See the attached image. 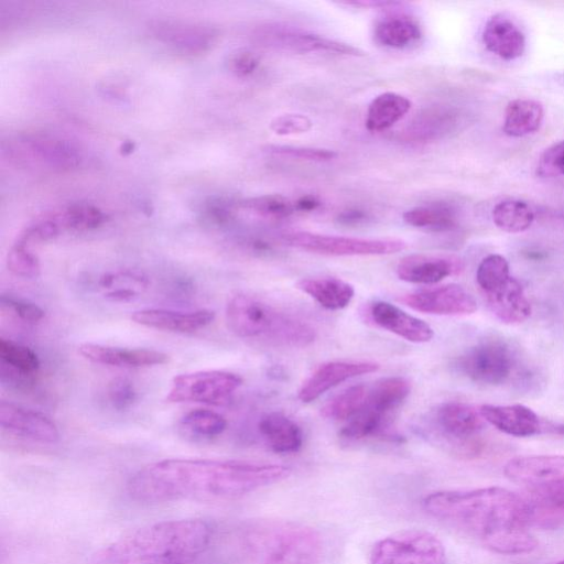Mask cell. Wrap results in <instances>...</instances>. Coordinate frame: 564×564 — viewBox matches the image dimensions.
Returning a JSON list of instances; mask_svg holds the SVG:
<instances>
[{
    "label": "cell",
    "instance_id": "cell-12",
    "mask_svg": "<svg viewBox=\"0 0 564 564\" xmlns=\"http://www.w3.org/2000/svg\"><path fill=\"white\" fill-rule=\"evenodd\" d=\"M254 37L264 46L295 53H335L364 56L365 52L351 44L283 23H267L254 31Z\"/></svg>",
    "mask_w": 564,
    "mask_h": 564
},
{
    "label": "cell",
    "instance_id": "cell-10",
    "mask_svg": "<svg viewBox=\"0 0 564 564\" xmlns=\"http://www.w3.org/2000/svg\"><path fill=\"white\" fill-rule=\"evenodd\" d=\"M283 241L293 248L324 256H384L405 249L401 239H366L344 236L294 231L283 236Z\"/></svg>",
    "mask_w": 564,
    "mask_h": 564
},
{
    "label": "cell",
    "instance_id": "cell-9",
    "mask_svg": "<svg viewBox=\"0 0 564 564\" xmlns=\"http://www.w3.org/2000/svg\"><path fill=\"white\" fill-rule=\"evenodd\" d=\"M441 540L425 530H404L378 541L370 564H445Z\"/></svg>",
    "mask_w": 564,
    "mask_h": 564
},
{
    "label": "cell",
    "instance_id": "cell-6",
    "mask_svg": "<svg viewBox=\"0 0 564 564\" xmlns=\"http://www.w3.org/2000/svg\"><path fill=\"white\" fill-rule=\"evenodd\" d=\"M505 475L524 486L531 502L547 516L564 517V456L533 455L510 459Z\"/></svg>",
    "mask_w": 564,
    "mask_h": 564
},
{
    "label": "cell",
    "instance_id": "cell-37",
    "mask_svg": "<svg viewBox=\"0 0 564 564\" xmlns=\"http://www.w3.org/2000/svg\"><path fill=\"white\" fill-rule=\"evenodd\" d=\"M236 205L237 208L250 210L267 218L283 219L296 213L294 200L280 194L250 197L237 202Z\"/></svg>",
    "mask_w": 564,
    "mask_h": 564
},
{
    "label": "cell",
    "instance_id": "cell-45",
    "mask_svg": "<svg viewBox=\"0 0 564 564\" xmlns=\"http://www.w3.org/2000/svg\"><path fill=\"white\" fill-rule=\"evenodd\" d=\"M2 306L11 310L20 319L24 322L35 323L44 317V311L36 304L15 300L13 297L1 296Z\"/></svg>",
    "mask_w": 564,
    "mask_h": 564
},
{
    "label": "cell",
    "instance_id": "cell-44",
    "mask_svg": "<svg viewBox=\"0 0 564 564\" xmlns=\"http://www.w3.org/2000/svg\"><path fill=\"white\" fill-rule=\"evenodd\" d=\"M108 398L115 409L126 410L135 401L137 391L131 381L124 378H117L109 384Z\"/></svg>",
    "mask_w": 564,
    "mask_h": 564
},
{
    "label": "cell",
    "instance_id": "cell-25",
    "mask_svg": "<svg viewBox=\"0 0 564 564\" xmlns=\"http://www.w3.org/2000/svg\"><path fill=\"white\" fill-rule=\"evenodd\" d=\"M482 296L489 311L506 324H520L531 315V304L524 290L512 276Z\"/></svg>",
    "mask_w": 564,
    "mask_h": 564
},
{
    "label": "cell",
    "instance_id": "cell-11",
    "mask_svg": "<svg viewBox=\"0 0 564 564\" xmlns=\"http://www.w3.org/2000/svg\"><path fill=\"white\" fill-rule=\"evenodd\" d=\"M242 379L229 371L202 370L175 376L166 395L171 403L221 404L241 386Z\"/></svg>",
    "mask_w": 564,
    "mask_h": 564
},
{
    "label": "cell",
    "instance_id": "cell-5",
    "mask_svg": "<svg viewBox=\"0 0 564 564\" xmlns=\"http://www.w3.org/2000/svg\"><path fill=\"white\" fill-rule=\"evenodd\" d=\"M251 550L259 564H319V534L302 523L269 521L250 535Z\"/></svg>",
    "mask_w": 564,
    "mask_h": 564
},
{
    "label": "cell",
    "instance_id": "cell-42",
    "mask_svg": "<svg viewBox=\"0 0 564 564\" xmlns=\"http://www.w3.org/2000/svg\"><path fill=\"white\" fill-rule=\"evenodd\" d=\"M536 175L540 177L564 176V140L543 151L536 164Z\"/></svg>",
    "mask_w": 564,
    "mask_h": 564
},
{
    "label": "cell",
    "instance_id": "cell-19",
    "mask_svg": "<svg viewBox=\"0 0 564 564\" xmlns=\"http://www.w3.org/2000/svg\"><path fill=\"white\" fill-rule=\"evenodd\" d=\"M463 122L462 113L451 106H431L419 113L400 133L409 142H431L455 132Z\"/></svg>",
    "mask_w": 564,
    "mask_h": 564
},
{
    "label": "cell",
    "instance_id": "cell-35",
    "mask_svg": "<svg viewBox=\"0 0 564 564\" xmlns=\"http://www.w3.org/2000/svg\"><path fill=\"white\" fill-rule=\"evenodd\" d=\"M227 426L226 419L212 410L196 409L180 420L181 430L195 438H213L220 435Z\"/></svg>",
    "mask_w": 564,
    "mask_h": 564
},
{
    "label": "cell",
    "instance_id": "cell-47",
    "mask_svg": "<svg viewBox=\"0 0 564 564\" xmlns=\"http://www.w3.org/2000/svg\"><path fill=\"white\" fill-rule=\"evenodd\" d=\"M371 216L368 212L359 208H348L337 216V221L344 226H359L370 221Z\"/></svg>",
    "mask_w": 564,
    "mask_h": 564
},
{
    "label": "cell",
    "instance_id": "cell-50",
    "mask_svg": "<svg viewBox=\"0 0 564 564\" xmlns=\"http://www.w3.org/2000/svg\"><path fill=\"white\" fill-rule=\"evenodd\" d=\"M344 4H347V6H352V7H359V8H383V9H387V8H390V7H395L398 4H400L399 2H395V1H386V0H354V1H344L341 2Z\"/></svg>",
    "mask_w": 564,
    "mask_h": 564
},
{
    "label": "cell",
    "instance_id": "cell-2",
    "mask_svg": "<svg viewBox=\"0 0 564 564\" xmlns=\"http://www.w3.org/2000/svg\"><path fill=\"white\" fill-rule=\"evenodd\" d=\"M423 507L432 517L478 538L494 552L531 521L529 501L501 487L435 491L423 499Z\"/></svg>",
    "mask_w": 564,
    "mask_h": 564
},
{
    "label": "cell",
    "instance_id": "cell-36",
    "mask_svg": "<svg viewBox=\"0 0 564 564\" xmlns=\"http://www.w3.org/2000/svg\"><path fill=\"white\" fill-rule=\"evenodd\" d=\"M61 230H91L105 221V215L97 207L85 204L67 206L51 214Z\"/></svg>",
    "mask_w": 564,
    "mask_h": 564
},
{
    "label": "cell",
    "instance_id": "cell-40",
    "mask_svg": "<svg viewBox=\"0 0 564 564\" xmlns=\"http://www.w3.org/2000/svg\"><path fill=\"white\" fill-rule=\"evenodd\" d=\"M7 267L15 275L21 278H36L41 273L37 257L29 250V247L14 242L7 257Z\"/></svg>",
    "mask_w": 564,
    "mask_h": 564
},
{
    "label": "cell",
    "instance_id": "cell-13",
    "mask_svg": "<svg viewBox=\"0 0 564 564\" xmlns=\"http://www.w3.org/2000/svg\"><path fill=\"white\" fill-rule=\"evenodd\" d=\"M436 423L458 454L475 457L485 451V420L479 409L458 401L445 402L436 411Z\"/></svg>",
    "mask_w": 564,
    "mask_h": 564
},
{
    "label": "cell",
    "instance_id": "cell-34",
    "mask_svg": "<svg viewBox=\"0 0 564 564\" xmlns=\"http://www.w3.org/2000/svg\"><path fill=\"white\" fill-rule=\"evenodd\" d=\"M491 217L500 230L518 234L531 227L534 221V212L521 199H506L492 208Z\"/></svg>",
    "mask_w": 564,
    "mask_h": 564
},
{
    "label": "cell",
    "instance_id": "cell-49",
    "mask_svg": "<svg viewBox=\"0 0 564 564\" xmlns=\"http://www.w3.org/2000/svg\"><path fill=\"white\" fill-rule=\"evenodd\" d=\"M106 297L113 302H127L138 296V292L132 288H117L105 294Z\"/></svg>",
    "mask_w": 564,
    "mask_h": 564
},
{
    "label": "cell",
    "instance_id": "cell-18",
    "mask_svg": "<svg viewBox=\"0 0 564 564\" xmlns=\"http://www.w3.org/2000/svg\"><path fill=\"white\" fill-rule=\"evenodd\" d=\"M0 425L34 442L53 444L59 440L58 429L48 416L12 402H0Z\"/></svg>",
    "mask_w": 564,
    "mask_h": 564
},
{
    "label": "cell",
    "instance_id": "cell-32",
    "mask_svg": "<svg viewBox=\"0 0 564 564\" xmlns=\"http://www.w3.org/2000/svg\"><path fill=\"white\" fill-rule=\"evenodd\" d=\"M411 384L402 377H389L376 382L369 390L365 408L389 417L410 394Z\"/></svg>",
    "mask_w": 564,
    "mask_h": 564
},
{
    "label": "cell",
    "instance_id": "cell-43",
    "mask_svg": "<svg viewBox=\"0 0 564 564\" xmlns=\"http://www.w3.org/2000/svg\"><path fill=\"white\" fill-rule=\"evenodd\" d=\"M311 119L302 113H284L275 117L270 128L280 135L303 133L312 128Z\"/></svg>",
    "mask_w": 564,
    "mask_h": 564
},
{
    "label": "cell",
    "instance_id": "cell-16",
    "mask_svg": "<svg viewBox=\"0 0 564 564\" xmlns=\"http://www.w3.org/2000/svg\"><path fill=\"white\" fill-rule=\"evenodd\" d=\"M380 365L369 360H337L318 366L302 383L297 397L310 403L337 384L361 375L376 372Z\"/></svg>",
    "mask_w": 564,
    "mask_h": 564
},
{
    "label": "cell",
    "instance_id": "cell-52",
    "mask_svg": "<svg viewBox=\"0 0 564 564\" xmlns=\"http://www.w3.org/2000/svg\"><path fill=\"white\" fill-rule=\"evenodd\" d=\"M556 564H564V560H562L561 562L556 563Z\"/></svg>",
    "mask_w": 564,
    "mask_h": 564
},
{
    "label": "cell",
    "instance_id": "cell-22",
    "mask_svg": "<svg viewBox=\"0 0 564 564\" xmlns=\"http://www.w3.org/2000/svg\"><path fill=\"white\" fill-rule=\"evenodd\" d=\"M463 268L462 261L455 257L416 253L398 262L397 275L409 283L434 284L460 273Z\"/></svg>",
    "mask_w": 564,
    "mask_h": 564
},
{
    "label": "cell",
    "instance_id": "cell-24",
    "mask_svg": "<svg viewBox=\"0 0 564 564\" xmlns=\"http://www.w3.org/2000/svg\"><path fill=\"white\" fill-rule=\"evenodd\" d=\"M481 40L490 53L505 61L521 57L525 51V35L509 17L497 13L485 23Z\"/></svg>",
    "mask_w": 564,
    "mask_h": 564
},
{
    "label": "cell",
    "instance_id": "cell-29",
    "mask_svg": "<svg viewBox=\"0 0 564 564\" xmlns=\"http://www.w3.org/2000/svg\"><path fill=\"white\" fill-rule=\"evenodd\" d=\"M543 119L544 108L540 101L516 98L505 109L502 130L512 138L530 135L541 128Z\"/></svg>",
    "mask_w": 564,
    "mask_h": 564
},
{
    "label": "cell",
    "instance_id": "cell-17",
    "mask_svg": "<svg viewBox=\"0 0 564 564\" xmlns=\"http://www.w3.org/2000/svg\"><path fill=\"white\" fill-rule=\"evenodd\" d=\"M152 36L169 47L184 54H200L213 45L216 33L203 24L160 20L150 25Z\"/></svg>",
    "mask_w": 564,
    "mask_h": 564
},
{
    "label": "cell",
    "instance_id": "cell-30",
    "mask_svg": "<svg viewBox=\"0 0 564 564\" xmlns=\"http://www.w3.org/2000/svg\"><path fill=\"white\" fill-rule=\"evenodd\" d=\"M411 106V100L401 94L382 93L369 104L365 126L371 132L384 131L400 121L409 112Z\"/></svg>",
    "mask_w": 564,
    "mask_h": 564
},
{
    "label": "cell",
    "instance_id": "cell-23",
    "mask_svg": "<svg viewBox=\"0 0 564 564\" xmlns=\"http://www.w3.org/2000/svg\"><path fill=\"white\" fill-rule=\"evenodd\" d=\"M369 315L380 328L412 343H427L434 336L433 328L427 323L388 302L372 303Z\"/></svg>",
    "mask_w": 564,
    "mask_h": 564
},
{
    "label": "cell",
    "instance_id": "cell-26",
    "mask_svg": "<svg viewBox=\"0 0 564 564\" xmlns=\"http://www.w3.org/2000/svg\"><path fill=\"white\" fill-rule=\"evenodd\" d=\"M372 35L375 41L383 47L402 50L421 40L422 29L410 14L390 12L376 20Z\"/></svg>",
    "mask_w": 564,
    "mask_h": 564
},
{
    "label": "cell",
    "instance_id": "cell-21",
    "mask_svg": "<svg viewBox=\"0 0 564 564\" xmlns=\"http://www.w3.org/2000/svg\"><path fill=\"white\" fill-rule=\"evenodd\" d=\"M79 354L87 360L111 367L144 368L166 364L169 355L144 348H119L108 345L84 343L78 347Z\"/></svg>",
    "mask_w": 564,
    "mask_h": 564
},
{
    "label": "cell",
    "instance_id": "cell-27",
    "mask_svg": "<svg viewBox=\"0 0 564 564\" xmlns=\"http://www.w3.org/2000/svg\"><path fill=\"white\" fill-rule=\"evenodd\" d=\"M258 427L268 446L275 453H295L302 447L303 433L301 427L283 413L271 412L265 414L260 420Z\"/></svg>",
    "mask_w": 564,
    "mask_h": 564
},
{
    "label": "cell",
    "instance_id": "cell-28",
    "mask_svg": "<svg viewBox=\"0 0 564 564\" xmlns=\"http://www.w3.org/2000/svg\"><path fill=\"white\" fill-rule=\"evenodd\" d=\"M296 288L330 311L345 308L355 295V289L350 283L335 276L301 279Z\"/></svg>",
    "mask_w": 564,
    "mask_h": 564
},
{
    "label": "cell",
    "instance_id": "cell-1",
    "mask_svg": "<svg viewBox=\"0 0 564 564\" xmlns=\"http://www.w3.org/2000/svg\"><path fill=\"white\" fill-rule=\"evenodd\" d=\"M284 465L241 460L170 458L149 464L131 476L127 491L144 503L228 499L282 481Z\"/></svg>",
    "mask_w": 564,
    "mask_h": 564
},
{
    "label": "cell",
    "instance_id": "cell-4",
    "mask_svg": "<svg viewBox=\"0 0 564 564\" xmlns=\"http://www.w3.org/2000/svg\"><path fill=\"white\" fill-rule=\"evenodd\" d=\"M225 316L229 329L245 339L274 346L305 347L316 337L314 328L306 322L246 293L229 299Z\"/></svg>",
    "mask_w": 564,
    "mask_h": 564
},
{
    "label": "cell",
    "instance_id": "cell-39",
    "mask_svg": "<svg viewBox=\"0 0 564 564\" xmlns=\"http://www.w3.org/2000/svg\"><path fill=\"white\" fill-rule=\"evenodd\" d=\"M509 263L501 254L485 257L476 271V281L482 293L490 292L510 278Z\"/></svg>",
    "mask_w": 564,
    "mask_h": 564
},
{
    "label": "cell",
    "instance_id": "cell-48",
    "mask_svg": "<svg viewBox=\"0 0 564 564\" xmlns=\"http://www.w3.org/2000/svg\"><path fill=\"white\" fill-rule=\"evenodd\" d=\"M296 213H312L322 206L319 198L312 194L302 195L294 200Z\"/></svg>",
    "mask_w": 564,
    "mask_h": 564
},
{
    "label": "cell",
    "instance_id": "cell-51",
    "mask_svg": "<svg viewBox=\"0 0 564 564\" xmlns=\"http://www.w3.org/2000/svg\"><path fill=\"white\" fill-rule=\"evenodd\" d=\"M556 82L558 83V85H560L561 87H563V88H564V73H562V74H558V75H557V77H556Z\"/></svg>",
    "mask_w": 564,
    "mask_h": 564
},
{
    "label": "cell",
    "instance_id": "cell-41",
    "mask_svg": "<svg viewBox=\"0 0 564 564\" xmlns=\"http://www.w3.org/2000/svg\"><path fill=\"white\" fill-rule=\"evenodd\" d=\"M265 151L273 155L286 156L297 160L313 161V162H327L334 160L337 153L329 149L297 147V145H280L271 144L265 148Z\"/></svg>",
    "mask_w": 564,
    "mask_h": 564
},
{
    "label": "cell",
    "instance_id": "cell-20",
    "mask_svg": "<svg viewBox=\"0 0 564 564\" xmlns=\"http://www.w3.org/2000/svg\"><path fill=\"white\" fill-rule=\"evenodd\" d=\"M215 318L210 310L174 311L144 308L131 314V319L141 326L163 332L188 334L208 326Z\"/></svg>",
    "mask_w": 564,
    "mask_h": 564
},
{
    "label": "cell",
    "instance_id": "cell-33",
    "mask_svg": "<svg viewBox=\"0 0 564 564\" xmlns=\"http://www.w3.org/2000/svg\"><path fill=\"white\" fill-rule=\"evenodd\" d=\"M369 390L365 384L351 386L326 402L321 414L333 421H349L365 408Z\"/></svg>",
    "mask_w": 564,
    "mask_h": 564
},
{
    "label": "cell",
    "instance_id": "cell-7",
    "mask_svg": "<svg viewBox=\"0 0 564 564\" xmlns=\"http://www.w3.org/2000/svg\"><path fill=\"white\" fill-rule=\"evenodd\" d=\"M2 152L11 163L36 171H69L82 162L74 144L46 133H19L3 142Z\"/></svg>",
    "mask_w": 564,
    "mask_h": 564
},
{
    "label": "cell",
    "instance_id": "cell-38",
    "mask_svg": "<svg viewBox=\"0 0 564 564\" xmlns=\"http://www.w3.org/2000/svg\"><path fill=\"white\" fill-rule=\"evenodd\" d=\"M0 359L24 376L32 375L40 368V359L31 348L6 338L0 339Z\"/></svg>",
    "mask_w": 564,
    "mask_h": 564
},
{
    "label": "cell",
    "instance_id": "cell-14",
    "mask_svg": "<svg viewBox=\"0 0 564 564\" xmlns=\"http://www.w3.org/2000/svg\"><path fill=\"white\" fill-rule=\"evenodd\" d=\"M414 311L435 315H467L477 310L476 300L458 284L417 290L400 297Z\"/></svg>",
    "mask_w": 564,
    "mask_h": 564
},
{
    "label": "cell",
    "instance_id": "cell-3",
    "mask_svg": "<svg viewBox=\"0 0 564 564\" xmlns=\"http://www.w3.org/2000/svg\"><path fill=\"white\" fill-rule=\"evenodd\" d=\"M212 535L203 519L161 521L107 545L93 564H189L207 550Z\"/></svg>",
    "mask_w": 564,
    "mask_h": 564
},
{
    "label": "cell",
    "instance_id": "cell-8",
    "mask_svg": "<svg viewBox=\"0 0 564 564\" xmlns=\"http://www.w3.org/2000/svg\"><path fill=\"white\" fill-rule=\"evenodd\" d=\"M519 355L507 340L490 337L468 348L457 359L458 370L474 382L501 386L519 373Z\"/></svg>",
    "mask_w": 564,
    "mask_h": 564
},
{
    "label": "cell",
    "instance_id": "cell-31",
    "mask_svg": "<svg viewBox=\"0 0 564 564\" xmlns=\"http://www.w3.org/2000/svg\"><path fill=\"white\" fill-rule=\"evenodd\" d=\"M402 217L412 227L435 232L449 231L458 225L457 209L446 202H435L413 207L406 210Z\"/></svg>",
    "mask_w": 564,
    "mask_h": 564
},
{
    "label": "cell",
    "instance_id": "cell-15",
    "mask_svg": "<svg viewBox=\"0 0 564 564\" xmlns=\"http://www.w3.org/2000/svg\"><path fill=\"white\" fill-rule=\"evenodd\" d=\"M479 412L486 422L511 436L527 437L545 432L564 433L563 425L545 423L533 410L522 404H484Z\"/></svg>",
    "mask_w": 564,
    "mask_h": 564
},
{
    "label": "cell",
    "instance_id": "cell-46",
    "mask_svg": "<svg viewBox=\"0 0 564 564\" xmlns=\"http://www.w3.org/2000/svg\"><path fill=\"white\" fill-rule=\"evenodd\" d=\"M260 59L259 57L249 51H240L235 53L230 61L229 67L230 69L238 76L245 77L249 76L256 72L259 67Z\"/></svg>",
    "mask_w": 564,
    "mask_h": 564
}]
</instances>
